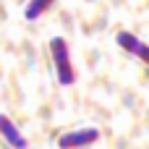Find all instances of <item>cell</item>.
I'll return each instance as SVG.
<instances>
[{
  "label": "cell",
  "mask_w": 149,
  "mask_h": 149,
  "mask_svg": "<svg viewBox=\"0 0 149 149\" xmlns=\"http://www.w3.org/2000/svg\"><path fill=\"white\" fill-rule=\"evenodd\" d=\"M50 52H52V63H55V73L58 81L63 86H71L76 81V71L71 65V52H68V42L63 37H52L50 39Z\"/></svg>",
  "instance_id": "1"
},
{
  "label": "cell",
  "mask_w": 149,
  "mask_h": 149,
  "mask_svg": "<svg viewBox=\"0 0 149 149\" xmlns=\"http://www.w3.org/2000/svg\"><path fill=\"white\" fill-rule=\"evenodd\" d=\"M100 141V131L97 128H76L71 134H63L58 139V147L68 149V147H89V144H97Z\"/></svg>",
  "instance_id": "2"
},
{
  "label": "cell",
  "mask_w": 149,
  "mask_h": 149,
  "mask_svg": "<svg viewBox=\"0 0 149 149\" xmlns=\"http://www.w3.org/2000/svg\"><path fill=\"white\" fill-rule=\"evenodd\" d=\"M115 42L126 50V52H131V55H136L139 60H149V47L147 42H141L136 34H131V31H118V37H115Z\"/></svg>",
  "instance_id": "3"
},
{
  "label": "cell",
  "mask_w": 149,
  "mask_h": 149,
  "mask_svg": "<svg viewBox=\"0 0 149 149\" xmlns=\"http://www.w3.org/2000/svg\"><path fill=\"white\" fill-rule=\"evenodd\" d=\"M0 136H3L13 149H26V147H29L26 136L18 131V126H16L8 115H0Z\"/></svg>",
  "instance_id": "4"
},
{
  "label": "cell",
  "mask_w": 149,
  "mask_h": 149,
  "mask_svg": "<svg viewBox=\"0 0 149 149\" xmlns=\"http://www.w3.org/2000/svg\"><path fill=\"white\" fill-rule=\"evenodd\" d=\"M52 3H55V0H29L26 8H24V16H26L29 21H34V18H39V16H42Z\"/></svg>",
  "instance_id": "5"
}]
</instances>
